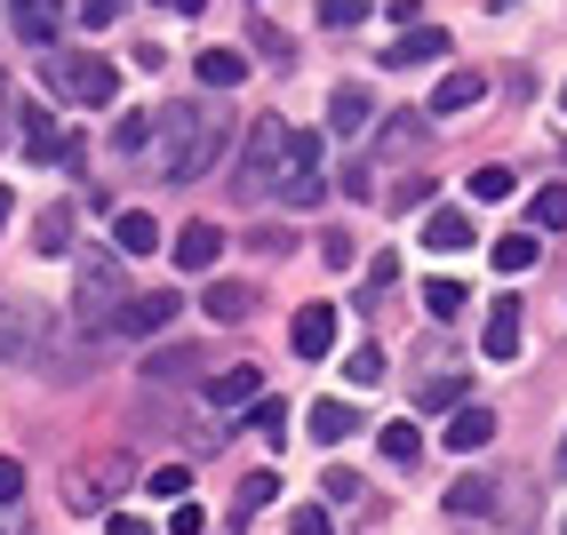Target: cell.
<instances>
[{"label": "cell", "instance_id": "6da1fadb", "mask_svg": "<svg viewBox=\"0 0 567 535\" xmlns=\"http://www.w3.org/2000/svg\"><path fill=\"white\" fill-rule=\"evenodd\" d=\"M224 136H233V121H224L216 104H176V112H161V168H168V184H200V176L216 168Z\"/></svg>", "mask_w": 567, "mask_h": 535}, {"label": "cell", "instance_id": "7a4b0ae2", "mask_svg": "<svg viewBox=\"0 0 567 535\" xmlns=\"http://www.w3.org/2000/svg\"><path fill=\"white\" fill-rule=\"evenodd\" d=\"M72 328L81 336H104V328H121L128 312V256L121 248H81V272H72Z\"/></svg>", "mask_w": 567, "mask_h": 535}, {"label": "cell", "instance_id": "3957f363", "mask_svg": "<svg viewBox=\"0 0 567 535\" xmlns=\"http://www.w3.org/2000/svg\"><path fill=\"white\" fill-rule=\"evenodd\" d=\"M233 193L240 200H264V193H280V176H288V121H256L248 144H240V161H233Z\"/></svg>", "mask_w": 567, "mask_h": 535}, {"label": "cell", "instance_id": "277c9868", "mask_svg": "<svg viewBox=\"0 0 567 535\" xmlns=\"http://www.w3.org/2000/svg\"><path fill=\"white\" fill-rule=\"evenodd\" d=\"M41 343H56V303L9 296V303H0V360H9V368H32V360H41Z\"/></svg>", "mask_w": 567, "mask_h": 535}, {"label": "cell", "instance_id": "5b68a950", "mask_svg": "<svg viewBox=\"0 0 567 535\" xmlns=\"http://www.w3.org/2000/svg\"><path fill=\"white\" fill-rule=\"evenodd\" d=\"M41 81L72 104H112L121 96V72H112V56H72V49H49L41 56Z\"/></svg>", "mask_w": 567, "mask_h": 535}, {"label": "cell", "instance_id": "8992f818", "mask_svg": "<svg viewBox=\"0 0 567 535\" xmlns=\"http://www.w3.org/2000/svg\"><path fill=\"white\" fill-rule=\"evenodd\" d=\"M136 472H128V447H104V455H89L81 472H72V512L81 519H104V504H121V487H128Z\"/></svg>", "mask_w": 567, "mask_h": 535}, {"label": "cell", "instance_id": "52a82bcc", "mask_svg": "<svg viewBox=\"0 0 567 535\" xmlns=\"http://www.w3.org/2000/svg\"><path fill=\"white\" fill-rule=\"evenodd\" d=\"M336 328H344L336 303H305V312L288 320V352H296V360H328V352H336Z\"/></svg>", "mask_w": 567, "mask_h": 535}, {"label": "cell", "instance_id": "ba28073f", "mask_svg": "<svg viewBox=\"0 0 567 535\" xmlns=\"http://www.w3.org/2000/svg\"><path fill=\"white\" fill-rule=\"evenodd\" d=\"M17 121H24V128H17V144H24V161H41V168H49V161H64V152H72V144H64V121H56V112H41V104H24Z\"/></svg>", "mask_w": 567, "mask_h": 535}, {"label": "cell", "instance_id": "9c48e42d", "mask_svg": "<svg viewBox=\"0 0 567 535\" xmlns=\"http://www.w3.org/2000/svg\"><path fill=\"white\" fill-rule=\"evenodd\" d=\"M368 121H375V89L368 81H344V89L328 96V128L336 136H368Z\"/></svg>", "mask_w": 567, "mask_h": 535}, {"label": "cell", "instance_id": "30bf717a", "mask_svg": "<svg viewBox=\"0 0 567 535\" xmlns=\"http://www.w3.org/2000/svg\"><path fill=\"white\" fill-rule=\"evenodd\" d=\"M184 312V296L176 288H153V296H128V312H121V336H161L168 320Z\"/></svg>", "mask_w": 567, "mask_h": 535}, {"label": "cell", "instance_id": "8fae6325", "mask_svg": "<svg viewBox=\"0 0 567 535\" xmlns=\"http://www.w3.org/2000/svg\"><path fill=\"white\" fill-rule=\"evenodd\" d=\"M208 400H216V408H256V400H264V368H256V360L216 368V375H208Z\"/></svg>", "mask_w": 567, "mask_h": 535}, {"label": "cell", "instance_id": "7c38bea8", "mask_svg": "<svg viewBox=\"0 0 567 535\" xmlns=\"http://www.w3.org/2000/svg\"><path fill=\"white\" fill-rule=\"evenodd\" d=\"M168 256H176V272H216V256H224V233H216V224H184Z\"/></svg>", "mask_w": 567, "mask_h": 535}, {"label": "cell", "instance_id": "4fadbf2b", "mask_svg": "<svg viewBox=\"0 0 567 535\" xmlns=\"http://www.w3.org/2000/svg\"><path fill=\"white\" fill-rule=\"evenodd\" d=\"M415 408H424V415H456V408H472V375H456V368L424 375V384H415Z\"/></svg>", "mask_w": 567, "mask_h": 535}, {"label": "cell", "instance_id": "5bb4252c", "mask_svg": "<svg viewBox=\"0 0 567 535\" xmlns=\"http://www.w3.org/2000/svg\"><path fill=\"white\" fill-rule=\"evenodd\" d=\"M487 440H496V415H487V408H456L440 424V447H456V455H480Z\"/></svg>", "mask_w": 567, "mask_h": 535}, {"label": "cell", "instance_id": "9a60e30c", "mask_svg": "<svg viewBox=\"0 0 567 535\" xmlns=\"http://www.w3.org/2000/svg\"><path fill=\"white\" fill-rule=\"evenodd\" d=\"M432 56H447V32L440 24H415V32H400V41L384 49L392 72H415V64H432Z\"/></svg>", "mask_w": 567, "mask_h": 535}, {"label": "cell", "instance_id": "2e32d148", "mask_svg": "<svg viewBox=\"0 0 567 535\" xmlns=\"http://www.w3.org/2000/svg\"><path fill=\"white\" fill-rule=\"evenodd\" d=\"M519 343H527V328H519V303L504 296V303H496V320L480 328V352H487V360H519Z\"/></svg>", "mask_w": 567, "mask_h": 535}, {"label": "cell", "instance_id": "e0dca14e", "mask_svg": "<svg viewBox=\"0 0 567 535\" xmlns=\"http://www.w3.org/2000/svg\"><path fill=\"white\" fill-rule=\"evenodd\" d=\"M424 248H432V256L472 248V216H464V208H424Z\"/></svg>", "mask_w": 567, "mask_h": 535}, {"label": "cell", "instance_id": "ac0fdd59", "mask_svg": "<svg viewBox=\"0 0 567 535\" xmlns=\"http://www.w3.org/2000/svg\"><path fill=\"white\" fill-rule=\"evenodd\" d=\"M17 32L49 56V49H56V32H64V9H56V0H17Z\"/></svg>", "mask_w": 567, "mask_h": 535}, {"label": "cell", "instance_id": "d6986e66", "mask_svg": "<svg viewBox=\"0 0 567 535\" xmlns=\"http://www.w3.org/2000/svg\"><path fill=\"white\" fill-rule=\"evenodd\" d=\"M487 96V81H480V72H447V81L432 89V121H456V112H472Z\"/></svg>", "mask_w": 567, "mask_h": 535}, {"label": "cell", "instance_id": "ffe728a7", "mask_svg": "<svg viewBox=\"0 0 567 535\" xmlns=\"http://www.w3.org/2000/svg\"><path fill=\"white\" fill-rule=\"evenodd\" d=\"M200 312H208L216 328H240V320L256 312V296H248L240 280H208V296H200Z\"/></svg>", "mask_w": 567, "mask_h": 535}, {"label": "cell", "instance_id": "44dd1931", "mask_svg": "<svg viewBox=\"0 0 567 535\" xmlns=\"http://www.w3.org/2000/svg\"><path fill=\"white\" fill-rule=\"evenodd\" d=\"M112 248H121V256H153L161 248V224L144 208H121V216H112Z\"/></svg>", "mask_w": 567, "mask_h": 535}, {"label": "cell", "instance_id": "7402d4cb", "mask_svg": "<svg viewBox=\"0 0 567 535\" xmlns=\"http://www.w3.org/2000/svg\"><path fill=\"white\" fill-rule=\"evenodd\" d=\"M193 72H200V89H240V81H248V56H240V49H200Z\"/></svg>", "mask_w": 567, "mask_h": 535}, {"label": "cell", "instance_id": "603a6c76", "mask_svg": "<svg viewBox=\"0 0 567 535\" xmlns=\"http://www.w3.org/2000/svg\"><path fill=\"white\" fill-rule=\"evenodd\" d=\"M144 375H153V384H200V352H193V343L153 352V360H144Z\"/></svg>", "mask_w": 567, "mask_h": 535}, {"label": "cell", "instance_id": "cb8c5ba5", "mask_svg": "<svg viewBox=\"0 0 567 535\" xmlns=\"http://www.w3.org/2000/svg\"><path fill=\"white\" fill-rule=\"evenodd\" d=\"M432 136V112H392V128H375V152H415Z\"/></svg>", "mask_w": 567, "mask_h": 535}, {"label": "cell", "instance_id": "d4e9b609", "mask_svg": "<svg viewBox=\"0 0 567 535\" xmlns=\"http://www.w3.org/2000/svg\"><path fill=\"white\" fill-rule=\"evenodd\" d=\"M352 432H360L352 400H312V440H352Z\"/></svg>", "mask_w": 567, "mask_h": 535}, {"label": "cell", "instance_id": "484cf974", "mask_svg": "<svg viewBox=\"0 0 567 535\" xmlns=\"http://www.w3.org/2000/svg\"><path fill=\"white\" fill-rule=\"evenodd\" d=\"M424 312H432V320H456V312H464V280H456V272H432V280H424Z\"/></svg>", "mask_w": 567, "mask_h": 535}, {"label": "cell", "instance_id": "4316f807", "mask_svg": "<svg viewBox=\"0 0 567 535\" xmlns=\"http://www.w3.org/2000/svg\"><path fill=\"white\" fill-rule=\"evenodd\" d=\"M536 256H544V248H536V233H504L496 248H487V264H496V272H527Z\"/></svg>", "mask_w": 567, "mask_h": 535}, {"label": "cell", "instance_id": "83f0119b", "mask_svg": "<svg viewBox=\"0 0 567 535\" xmlns=\"http://www.w3.org/2000/svg\"><path fill=\"white\" fill-rule=\"evenodd\" d=\"M32 248H41V256H64V248H72V208H41V224H32Z\"/></svg>", "mask_w": 567, "mask_h": 535}, {"label": "cell", "instance_id": "f1b7e54d", "mask_svg": "<svg viewBox=\"0 0 567 535\" xmlns=\"http://www.w3.org/2000/svg\"><path fill=\"white\" fill-rule=\"evenodd\" d=\"M153 136H161V121H153V112H121V121H112V152H144Z\"/></svg>", "mask_w": 567, "mask_h": 535}, {"label": "cell", "instance_id": "f546056e", "mask_svg": "<svg viewBox=\"0 0 567 535\" xmlns=\"http://www.w3.org/2000/svg\"><path fill=\"white\" fill-rule=\"evenodd\" d=\"M464 193H472V200H512V193H519V176H512L504 161H487V168H472Z\"/></svg>", "mask_w": 567, "mask_h": 535}, {"label": "cell", "instance_id": "4dcf8cb0", "mask_svg": "<svg viewBox=\"0 0 567 535\" xmlns=\"http://www.w3.org/2000/svg\"><path fill=\"white\" fill-rule=\"evenodd\" d=\"M280 200H288V208H320V200H328V176L288 168V176H280Z\"/></svg>", "mask_w": 567, "mask_h": 535}, {"label": "cell", "instance_id": "1f68e13d", "mask_svg": "<svg viewBox=\"0 0 567 535\" xmlns=\"http://www.w3.org/2000/svg\"><path fill=\"white\" fill-rule=\"evenodd\" d=\"M375 447H384V464H415V455H424V432H415V424H384Z\"/></svg>", "mask_w": 567, "mask_h": 535}, {"label": "cell", "instance_id": "d6a6232c", "mask_svg": "<svg viewBox=\"0 0 567 535\" xmlns=\"http://www.w3.org/2000/svg\"><path fill=\"white\" fill-rule=\"evenodd\" d=\"M487 504H496V487H487V480H456V487H447V512H456V519H480Z\"/></svg>", "mask_w": 567, "mask_h": 535}, {"label": "cell", "instance_id": "836d02e7", "mask_svg": "<svg viewBox=\"0 0 567 535\" xmlns=\"http://www.w3.org/2000/svg\"><path fill=\"white\" fill-rule=\"evenodd\" d=\"M527 216H536V233H559L567 224V184H544V193L527 200Z\"/></svg>", "mask_w": 567, "mask_h": 535}, {"label": "cell", "instance_id": "e575fe53", "mask_svg": "<svg viewBox=\"0 0 567 535\" xmlns=\"http://www.w3.org/2000/svg\"><path fill=\"white\" fill-rule=\"evenodd\" d=\"M344 375H352L360 392H375V384H384V343H360V352L344 360Z\"/></svg>", "mask_w": 567, "mask_h": 535}, {"label": "cell", "instance_id": "d590c367", "mask_svg": "<svg viewBox=\"0 0 567 535\" xmlns=\"http://www.w3.org/2000/svg\"><path fill=\"white\" fill-rule=\"evenodd\" d=\"M272 495H280V472H248V480H240V504H233V512L248 519V512H264V504H272Z\"/></svg>", "mask_w": 567, "mask_h": 535}, {"label": "cell", "instance_id": "8d00e7d4", "mask_svg": "<svg viewBox=\"0 0 567 535\" xmlns=\"http://www.w3.org/2000/svg\"><path fill=\"white\" fill-rule=\"evenodd\" d=\"M368 9H375V0H320V24L328 32H352V24H368Z\"/></svg>", "mask_w": 567, "mask_h": 535}, {"label": "cell", "instance_id": "74e56055", "mask_svg": "<svg viewBox=\"0 0 567 535\" xmlns=\"http://www.w3.org/2000/svg\"><path fill=\"white\" fill-rule=\"evenodd\" d=\"M320 264H328V272H352V264H360V240H352V233H320Z\"/></svg>", "mask_w": 567, "mask_h": 535}, {"label": "cell", "instance_id": "f35d334b", "mask_svg": "<svg viewBox=\"0 0 567 535\" xmlns=\"http://www.w3.org/2000/svg\"><path fill=\"white\" fill-rule=\"evenodd\" d=\"M144 487H153V495H168V504H176V495H193V464H161V472L144 480Z\"/></svg>", "mask_w": 567, "mask_h": 535}, {"label": "cell", "instance_id": "ab89813d", "mask_svg": "<svg viewBox=\"0 0 567 535\" xmlns=\"http://www.w3.org/2000/svg\"><path fill=\"white\" fill-rule=\"evenodd\" d=\"M256 432H264V440H280V432H288V400L264 392V400H256Z\"/></svg>", "mask_w": 567, "mask_h": 535}, {"label": "cell", "instance_id": "60d3db41", "mask_svg": "<svg viewBox=\"0 0 567 535\" xmlns=\"http://www.w3.org/2000/svg\"><path fill=\"white\" fill-rule=\"evenodd\" d=\"M200 527H208V512H200V504H193V495H184V504H176V512H168V535H200Z\"/></svg>", "mask_w": 567, "mask_h": 535}, {"label": "cell", "instance_id": "b9f144b4", "mask_svg": "<svg viewBox=\"0 0 567 535\" xmlns=\"http://www.w3.org/2000/svg\"><path fill=\"white\" fill-rule=\"evenodd\" d=\"M432 200V176H408V184H392V208H424Z\"/></svg>", "mask_w": 567, "mask_h": 535}, {"label": "cell", "instance_id": "7bdbcfd3", "mask_svg": "<svg viewBox=\"0 0 567 535\" xmlns=\"http://www.w3.org/2000/svg\"><path fill=\"white\" fill-rule=\"evenodd\" d=\"M320 487H328V504H352V495H360V472H344V464H336Z\"/></svg>", "mask_w": 567, "mask_h": 535}, {"label": "cell", "instance_id": "ee69618b", "mask_svg": "<svg viewBox=\"0 0 567 535\" xmlns=\"http://www.w3.org/2000/svg\"><path fill=\"white\" fill-rule=\"evenodd\" d=\"M17 495H24V464H17V455H0V504H17Z\"/></svg>", "mask_w": 567, "mask_h": 535}, {"label": "cell", "instance_id": "f6af8a7d", "mask_svg": "<svg viewBox=\"0 0 567 535\" xmlns=\"http://www.w3.org/2000/svg\"><path fill=\"white\" fill-rule=\"evenodd\" d=\"M288 535H336V527H328V512H320V504H305V512L288 519Z\"/></svg>", "mask_w": 567, "mask_h": 535}, {"label": "cell", "instance_id": "bcb514c9", "mask_svg": "<svg viewBox=\"0 0 567 535\" xmlns=\"http://www.w3.org/2000/svg\"><path fill=\"white\" fill-rule=\"evenodd\" d=\"M384 17H392L400 32H415V24H424V0H384Z\"/></svg>", "mask_w": 567, "mask_h": 535}, {"label": "cell", "instance_id": "7dc6e473", "mask_svg": "<svg viewBox=\"0 0 567 535\" xmlns=\"http://www.w3.org/2000/svg\"><path fill=\"white\" fill-rule=\"evenodd\" d=\"M112 17H121V0H81V24H89V32H104Z\"/></svg>", "mask_w": 567, "mask_h": 535}, {"label": "cell", "instance_id": "c3c4849f", "mask_svg": "<svg viewBox=\"0 0 567 535\" xmlns=\"http://www.w3.org/2000/svg\"><path fill=\"white\" fill-rule=\"evenodd\" d=\"M104 535H153V527H144L136 512H104Z\"/></svg>", "mask_w": 567, "mask_h": 535}, {"label": "cell", "instance_id": "681fc988", "mask_svg": "<svg viewBox=\"0 0 567 535\" xmlns=\"http://www.w3.org/2000/svg\"><path fill=\"white\" fill-rule=\"evenodd\" d=\"M161 9H168V17H200V9H208V0H161Z\"/></svg>", "mask_w": 567, "mask_h": 535}, {"label": "cell", "instance_id": "f907efd6", "mask_svg": "<svg viewBox=\"0 0 567 535\" xmlns=\"http://www.w3.org/2000/svg\"><path fill=\"white\" fill-rule=\"evenodd\" d=\"M9 208H17V193H9V184H0V224H9Z\"/></svg>", "mask_w": 567, "mask_h": 535}, {"label": "cell", "instance_id": "816d5d0a", "mask_svg": "<svg viewBox=\"0 0 567 535\" xmlns=\"http://www.w3.org/2000/svg\"><path fill=\"white\" fill-rule=\"evenodd\" d=\"M551 464H559V472H567V440H559V455H551Z\"/></svg>", "mask_w": 567, "mask_h": 535}, {"label": "cell", "instance_id": "f5cc1de1", "mask_svg": "<svg viewBox=\"0 0 567 535\" xmlns=\"http://www.w3.org/2000/svg\"><path fill=\"white\" fill-rule=\"evenodd\" d=\"M487 9H512V0H487Z\"/></svg>", "mask_w": 567, "mask_h": 535}, {"label": "cell", "instance_id": "db71d44e", "mask_svg": "<svg viewBox=\"0 0 567 535\" xmlns=\"http://www.w3.org/2000/svg\"><path fill=\"white\" fill-rule=\"evenodd\" d=\"M559 104H567V89H559Z\"/></svg>", "mask_w": 567, "mask_h": 535}]
</instances>
